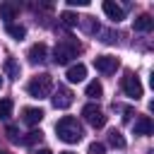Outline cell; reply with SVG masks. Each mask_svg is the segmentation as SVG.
Instances as JSON below:
<instances>
[{
	"mask_svg": "<svg viewBox=\"0 0 154 154\" xmlns=\"http://www.w3.org/2000/svg\"><path fill=\"white\" fill-rule=\"evenodd\" d=\"M55 132H58V137H60L63 142H67V144H75V142H79V140L84 137L82 125H79L77 118H72V116H63V118L58 120V125H55Z\"/></svg>",
	"mask_w": 154,
	"mask_h": 154,
	"instance_id": "6da1fadb",
	"label": "cell"
},
{
	"mask_svg": "<svg viewBox=\"0 0 154 154\" xmlns=\"http://www.w3.org/2000/svg\"><path fill=\"white\" fill-rule=\"evenodd\" d=\"M79 51H82V46H79L72 36H67V38H63V41L53 48V60H55V65H67L72 58L79 55Z\"/></svg>",
	"mask_w": 154,
	"mask_h": 154,
	"instance_id": "7a4b0ae2",
	"label": "cell"
},
{
	"mask_svg": "<svg viewBox=\"0 0 154 154\" xmlns=\"http://www.w3.org/2000/svg\"><path fill=\"white\" fill-rule=\"evenodd\" d=\"M26 91H29V96H34V99H46V96L53 91V77H51L48 72H41V75H36V77H31L29 84H26Z\"/></svg>",
	"mask_w": 154,
	"mask_h": 154,
	"instance_id": "3957f363",
	"label": "cell"
},
{
	"mask_svg": "<svg viewBox=\"0 0 154 154\" xmlns=\"http://www.w3.org/2000/svg\"><path fill=\"white\" fill-rule=\"evenodd\" d=\"M120 87H123L125 96H130V99H135V101L142 96V84H140V77H137L135 72H125V77H123V82H120Z\"/></svg>",
	"mask_w": 154,
	"mask_h": 154,
	"instance_id": "277c9868",
	"label": "cell"
},
{
	"mask_svg": "<svg viewBox=\"0 0 154 154\" xmlns=\"http://www.w3.org/2000/svg\"><path fill=\"white\" fill-rule=\"evenodd\" d=\"M82 116H84V120H87L91 128H103V125H106V116H103V111H101L96 103H87V106L82 108Z\"/></svg>",
	"mask_w": 154,
	"mask_h": 154,
	"instance_id": "5b68a950",
	"label": "cell"
},
{
	"mask_svg": "<svg viewBox=\"0 0 154 154\" xmlns=\"http://www.w3.org/2000/svg\"><path fill=\"white\" fill-rule=\"evenodd\" d=\"M51 101H53V106L55 108H70L72 106V101H75V94L67 89V87H58L55 91H53V96H51Z\"/></svg>",
	"mask_w": 154,
	"mask_h": 154,
	"instance_id": "8992f818",
	"label": "cell"
},
{
	"mask_svg": "<svg viewBox=\"0 0 154 154\" xmlns=\"http://www.w3.org/2000/svg\"><path fill=\"white\" fill-rule=\"evenodd\" d=\"M118 58H113V55H99V58H94V67L101 72V75H113L116 70H118Z\"/></svg>",
	"mask_w": 154,
	"mask_h": 154,
	"instance_id": "52a82bcc",
	"label": "cell"
},
{
	"mask_svg": "<svg viewBox=\"0 0 154 154\" xmlns=\"http://www.w3.org/2000/svg\"><path fill=\"white\" fill-rule=\"evenodd\" d=\"M103 12H106V17L113 22V24H118V22H123L125 19V12H123V7L118 5V2H113V0H103Z\"/></svg>",
	"mask_w": 154,
	"mask_h": 154,
	"instance_id": "ba28073f",
	"label": "cell"
},
{
	"mask_svg": "<svg viewBox=\"0 0 154 154\" xmlns=\"http://www.w3.org/2000/svg\"><path fill=\"white\" fill-rule=\"evenodd\" d=\"M22 120L26 125H38L43 120V111L41 108H34V106H26V108H22Z\"/></svg>",
	"mask_w": 154,
	"mask_h": 154,
	"instance_id": "9c48e42d",
	"label": "cell"
},
{
	"mask_svg": "<svg viewBox=\"0 0 154 154\" xmlns=\"http://www.w3.org/2000/svg\"><path fill=\"white\" fill-rule=\"evenodd\" d=\"M46 53H48V48H46V43H34L31 48H29V53H26V58L36 65V63H43L46 60Z\"/></svg>",
	"mask_w": 154,
	"mask_h": 154,
	"instance_id": "30bf717a",
	"label": "cell"
},
{
	"mask_svg": "<svg viewBox=\"0 0 154 154\" xmlns=\"http://www.w3.org/2000/svg\"><path fill=\"white\" fill-rule=\"evenodd\" d=\"M67 82H72V84H77V82H82L84 77H87V67L82 65V63H77V65H70L67 67Z\"/></svg>",
	"mask_w": 154,
	"mask_h": 154,
	"instance_id": "8fae6325",
	"label": "cell"
},
{
	"mask_svg": "<svg viewBox=\"0 0 154 154\" xmlns=\"http://www.w3.org/2000/svg\"><path fill=\"white\" fill-rule=\"evenodd\" d=\"M154 132V123L149 116H140L135 120V135H152Z\"/></svg>",
	"mask_w": 154,
	"mask_h": 154,
	"instance_id": "7c38bea8",
	"label": "cell"
},
{
	"mask_svg": "<svg viewBox=\"0 0 154 154\" xmlns=\"http://www.w3.org/2000/svg\"><path fill=\"white\" fill-rule=\"evenodd\" d=\"M14 17H17V7L12 2H2L0 5V19H5V24H12Z\"/></svg>",
	"mask_w": 154,
	"mask_h": 154,
	"instance_id": "4fadbf2b",
	"label": "cell"
},
{
	"mask_svg": "<svg viewBox=\"0 0 154 154\" xmlns=\"http://www.w3.org/2000/svg\"><path fill=\"white\" fill-rule=\"evenodd\" d=\"M154 29V19L152 14H140L135 19V31H152Z\"/></svg>",
	"mask_w": 154,
	"mask_h": 154,
	"instance_id": "5bb4252c",
	"label": "cell"
},
{
	"mask_svg": "<svg viewBox=\"0 0 154 154\" xmlns=\"http://www.w3.org/2000/svg\"><path fill=\"white\" fill-rule=\"evenodd\" d=\"M5 29H7V34H10V36H12L14 41H22V38L26 36V29H24L22 24H7Z\"/></svg>",
	"mask_w": 154,
	"mask_h": 154,
	"instance_id": "9a60e30c",
	"label": "cell"
},
{
	"mask_svg": "<svg viewBox=\"0 0 154 154\" xmlns=\"http://www.w3.org/2000/svg\"><path fill=\"white\" fill-rule=\"evenodd\" d=\"M5 72H7V77H12V79H19V65H17V60H12V58H7L5 60Z\"/></svg>",
	"mask_w": 154,
	"mask_h": 154,
	"instance_id": "2e32d148",
	"label": "cell"
},
{
	"mask_svg": "<svg viewBox=\"0 0 154 154\" xmlns=\"http://www.w3.org/2000/svg\"><path fill=\"white\" fill-rule=\"evenodd\" d=\"M79 26H82L84 31H89V34H94V31H101V29H99V24L94 22V17H79Z\"/></svg>",
	"mask_w": 154,
	"mask_h": 154,
	"instance_id": "e0dca14e",
	"label": "cell"
},
{
	"mask_svg": "<svg viewBox=\"0 0 154 154\" xmlns=\"http://www.w3.org/2000/svg\"><path fill=\"white\" fill-rule=\"evenodd\" d=\"M101 94H103L101 82H96V79H94V82H89V84H87V96H89V99H99Z\"/></svg>",
	"mask_w": 154,
	"mask_h": 154,
	"instance_id": "ac0fdd59",
	"label": "cell"
},
{
	"mask_svg": "<svg viewBox=\"0 0 154 154\" xmlns=\"http://www.w3.org/2000/svg\"><path fill=\"white\" fill-rule=\"evenodd\" d=\"M60 22H63L65 26H77V24H79V17L72 14L70 10H65V12H60Z\"/></svg>",
	"mask_w": 154,
	"mask_h": 154,
	"instance_id": "d6986e66",
	"label": "cell"
},
{
	"mask_svg": "<svg viewBox=\"0 0 154 154\" xmlns=\"http://www.w3.org/2000/svg\"><path fill=\"white\" fill-rule=\"evenodd\" d=\"M41 137H43V132H41V130H31V132H26V137H22L19 142H22V144H26V147H31V144H36Z\"/></svg>",
	"mask_w": 154,
	"mask_h": 154,
	"instance_id": "ffe728a7",
	"label": "cell"
},
{
	"mask_svg": "<svg viewBox=\"0 0 154 154\" xmlns=\"http://www.w3.org/2000/svg\"><path fill=\"white\" fill-rule=\"evenodd\" d=\"M12 99H0V118L2 120H7L10 116H12Z\"/></svg>",
	"mask_w": 154,
	"mask_h": 154,
	"instance_id": "44dd1931",
	"label": "cell"
},
{
	"mask_svg": "<svg viewBox=\"0 0 154 154\" xmlns=\"http://www.w3.org/2000/svg\"><path fill=\"white\" fill-rule=\"evenodd\" d=\"M108 142H111L113 147H118V149H123V147H125V137H123L118 130H111V132H108Z\"/></svg>",
	"mask_w": 154,
	"mask_h": 154,
	"instance_id": "7402d4cb",
	"label": "cell"
},
{
	"mask_svg": "<svg viewBox=\"0 0 154 154\" xmlns=\"http://www.w3.org/2000/svg\"><path fill=\"white\" fill-rule=\"evenodd\" d=\"M5 132H7V137H10L12 142H19V137H17V135H19V130H17L14 125H7V128H5Z\"/></svg>",
	"mask_w": 154,
	"mask_h": 154,
	"instance_id": "603a6c76",
	"label": "cell"
},
{
	"mask_svg": "<svg viewBox=\"0 0 154 154\" xmlns=\"http://www.w3.org/2000/svg\"><path fill=\"white\" fill-rule=\"evenodd\" d=\"M103 152H106V147L101 142H91L89 144V154H103Z\"/></svg>",
	"mask_w": 154,
	"mask_h": 154,
	"instance_id": "cb8c5ba5",
	"label": "cell"
},
{
	"mask_svg": "<svg viewBox=\"0 0 154 154\" xmlns=\"http://www.w3.org/2000/svg\"><path fill=\"white\" fill-rule=\"evenodd\" d=\"M89 0H67V7H87Z\"/></svg>",
	"mask_w": 154,
	"mask_h": 154,
	"instance_id": "d4e9b609",
	"label": "cell"
},
{
	"mask_svg": "<svg viewBox=\"0 0 154 154\" xmlns=\"http://www.w3.org/2000/svg\"><path fill=\"white\" fill-rule=\"evenodd\" d=\"M34 154H53V152H51V149H46V147H43V149H36V152H34Z\"/></svg>",
	"mask_w": 154,
	"mask_h": 154,
	"instance_id": "484cf974",
	"label": "cell"
},
{
	"mask_svg": "<svg viewBox=\"0 0 154 154\" xmlns=\"http://www.w3.org/2000/svg\"><path fill=\"white\" fill-rule=\"evenodd\" d=\"M60 154H75V152H60Z\"/></svg>",
	"mask_w": 154,
	"mask_h": 154,
	"instance_id": "4316f807",
	"label": "cell"
},
{
	"mask_svg": "<svg viewBox=\"0 0 154 154\" xmlns=\"http://www.w3.org/2000/svg\"><path fill=\"white\" fill-rule=\"evenodd\" d=\"M0 87H2V77H0Z\"/></svg>",
	"mask_w": 154,
	"mask_h": 154,
	"instance_id": "83f0119b",
	"label": "cell"
}]
</instances>
